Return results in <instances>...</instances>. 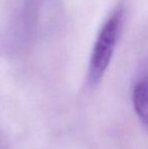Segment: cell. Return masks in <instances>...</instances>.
I'll use <instances>...</instances> for the list:
<instances>
[{"label":"cell","mask_w":148,"mask_h":149,"mask_svg":"<svg viewBox=\"0 0 148 149\" xmlns=\"http://www.w3.org/2000/svg\"><path fill=\"white\" fill-rule=\"evenodd\" d=\"M124 19V8L119 6L103 24L95 40L88 66V83L95 86L105 75L114 55Z\"/></svg>","instance_id":"cell-1"},{"label":"cell","mask_w":148,"mask_h":149,"mask_svg":"<svg viewBox=\"0 0 148 149\" xmlns=\"http://www.w3.org/2000/svg\"><path fill=\"white\" fill-rule=\"evenodd\" d=\"M132 102L139 120L148 130V77L142 78L135 84Z\"/></svg>","instance_id":"cell-2"}]
</instances>
